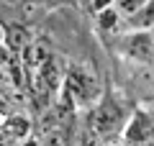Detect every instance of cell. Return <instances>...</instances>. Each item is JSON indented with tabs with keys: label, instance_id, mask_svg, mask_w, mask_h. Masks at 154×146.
Instances as JSON below:
<instances>
[{
	"label": "cell",
	"instance_id": "6da1fadb",
	"mask_svg": "<svg viewBox=\"0 0 154 146\" xmlns=\"http://www.w3.org/2000/svg\"><path fill=\"white\" fill-rule=\"evenodd\" d=\"M64 92L72 100V105H93L100 97V82L93 75V69L85 67H72L64 75Z\"/></svg>",
	"mask_w": 154,
	"mask_h": 146
},
{
	"label": "cell",
	"instance_id": "7a4b0ae2",
	"mask_svg": "<svg viewBox=\"0 0 154 146\" xmlns=\"http://www.w3.org/2000/svg\"><path fill=\"white\" fill-rule=\"evenodd\" d=\"M123 123H126V113H123V105L118 100H113L110 95H103L100 100L93 103L90 128L95 136H113Z\"/></svg>",
	"mask_w": 154,
	"mask_h": 146
},
{
	"label": "cell",
	"instance_id": "3957f363",
	"mask_svg": "<svg viewBox=\"0 0 154 146\" xmlns=\"http://www.w3.org/2000/svg\"><path fill=\"white\" fill-rule=\"evenodd\" d=\"M116 51L134 64H154V31H123Z\"/></svg>",
	"mask_w": 154,
	"mask_h": 146
},
{
	"label": "cell",
	"instance_id": "277c9868",
	"mask_svg": "<svg viewBox=\"0 0 154 146\" xmlns=\"http://www.w3.org/2000/svg\"><path fill=\"white\" fill-rule=\"evenodd\" d=\"M123 141L128 146H146L154 144V113L139 108L123 123Z\"/></svg>",
	"mask_w": 154,
	"mask_h": 146
},
{
	"label": "cell",
	"instance_id": "5b68a950",
	"mask_svg": "<svg viewBox=\"0 0 154 146\" xmlns=\"http://www.w3.org/2000/svg\"><path fill=\"white\" fill-rule=\"evenodd\" d=\"M28 133H31V120L18 115V113H11L0 123V141L3 144L21 146L23 141H28Z\"/></svg>",
	"mask_w": 154,
	"mask_h": 146
},
{
	"label": "cell",
	"instance_id": "8992f818",
	"mask_svg": "<svg viewBox=\"0 0 154 146\" xmlns=\"http://www.w3.org/2000/svg\"><path fill=\"white\" fill-rule=\"evenodd\" d=\"M51 49L46 46V41H41V38H31V41L23 46V51H21V64H23V69H28V72H36L38 67L44 64V62H49L51 59Z\"/></svg>",
	"mask_w": 154,
	"mask_h": 146
},
{
	"label": "cell",
	"instance_id": "52a82bcc",
	"mask_svg": "<svg viewBox=\"0 0 154 146\" xmlns=\"http://www.w3.org/2000/svg\"><path fill=\"white\" fill-rule=\"evenodd\" d=\"M31 38H33L31 31H28L26 26H21V23H5V26H3V31H0V44H3V46H8L11 51H16L18 56H21L23 46H26Z\"/></svg>",
	"mask_w": 154,
	"mask_h": 146
},
{
	"label": "cell",
	"instance_id": "ba28073f",
	"mask_svg": "<svg viewBox=\"0 0 154 146\" xmlns=\"http://www.w3.org/2000/svg\"><path fill=\"white\" fill-rule=\"evenodd\" d=\"M123 31H154V0H146L136 13L121 21Z\"/></svg>",
	"mask_w": 154,
	"mask_h": 146
},
{
	"label": "cell",
	"instance_id": "9c48e42d",
	"mask_svg": "<svg viewBox=\"0 0 154 146\" xmlns=\"http://www.w3.org/2000/svg\"><path fill=\"white\" fill-rule=\"evenodd\" d=\"M144 3H146V0H116L113 5H116V11L121 13V18H126V16H131V13H136Z\"/></svg>",
	"mask_w": 154,
	"mask_h": 146
},
{
	"label": "cell",
	"instance_id": "30bf717a",
	"mask_svg": "<svg viewBox=\"0 0 154 146\" xmlns=\"http://www.w3.org/2000/svg\"><path fill=\"white\" fill-rule=\"evenodd\" d=\"M113 3H116V0H90L88 8H90V13L95 16V13H100V11H105V8H110Z\"/></svg>",
	"mask_w": 154,
	"mask_h": 146
},
{
	"label": "cell",
	"instance_id": "8fae6325",
	"mask_svg": "<svg viewBox=\"0 0 154 146\" xmlns=\"http://www.w3.org/2000/svg\"><path fill=\"white\" fill-rule=\"evenodd\" d=\"M11 113H13L11 100H8V95H3V92H0V123H3V120H5Z\"/></svg>",
	"mask_w": 154,
	"mask_h": 146
},
{
	"label": "cell",
	"instance_id": "7c38bea8",
	"mask_svg": "<svg viewBox=\"0 0 154 146\" xmlns=\"http://www.w3.org/2000/svg\"><path fill=\"white\" fill-rule=\"evenodd\" d=\"M23 3H33V5H41V3H46V0H23Z\"/></svg>",
	"mask_w": 154,
	"mask_h": 146
},
{
	"label": "cell",
	"instance_id": "4fadbf2b",
	"mask_svg": "<svg viewBox=\"0 0 154 146\" xmlns=\"http://www.w3.org/2000/svg\"><path fill=\"white\" fill-rule=\"evenodd\" d=\"M108 146H123V144H108Z\"/></svg>",
	"mask_w": 154,
	"mask_h": 146
},
{
	"label": "cell",
	"instance_id": "5bb4252c",
	"mask_svg": "<svg viewBox=\"0 0 154 146\" xmlns=\"http://www.w3.org/2000/svg\"><path fill=\"white\" fill-rule=\"evenodd\" d=\"M80 3H85V5H88V3H90V0H80Z\"/></svg>",
	"mask_w": 154,
	"mask_h": 146
}]
</instances>
